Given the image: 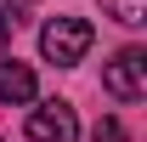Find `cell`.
I'll return each mask as SVG.
<instances>
[{"label":"cell","instance_id":"6da1fadb","mask_svg":"<svg viewBox=\"0 0 147 142\" xmlns=\"http://www.w3.org/2000/svg\"><path fill=\"white\" fill-rule=\"evenodd\" d=\"M91 23L85 17H51L45 29H40V51H45V63H57V68H74L79 57L91 51Z\"/></svg>","mask_w":147,"mask_h":142},{"label":"cell","instance_id":"7a4b0ae2","mask_svg":"<svg viewBox=\"0 0 147 142\" xmlns=\"http://www.w3.org/2000/svg\"><path fill=\"white\" fill-rule=\"evenodd\" d=\"M102 85H108L119 102H136V97L147 91V51L142 46H125V51L102 68Z\"/></svg>","mask_w":147,"mask_h":142},{"label":"cell","instance_id":"3957f363","mask_svg":"<svg viewBox=\"0 0 147 142\" xmlns=\"http://www.w3.org/2000/svg\"><path fill=\"white\" fill-rule=\"evenodd\" d=\"M28 142H79V119L68 102H40L28 114Z\"/></svg>","mask_w":147,"mask_h":142},{"label":"cell","instance_id":"277c9868","mask_svg":"<svg viewBox=\"0 0 147 142\" xmlns=\"http://www.w3.org/2000/svg\"><path fill=\"white\" fill-rule=\"evenodd\" d=\"M34 68L17 57H0V102H34Z\"/></svg>","mask_w":147,"mask_h":142},{"label":"cell","instance_id":"5b68a950","mask_svg":"<svg viewBox=\"0 0 147 142\" xmlns=\"http://www.w3.org/2000/svg\"><path fill=\"white\" fill-rule=\"evenodd\" d=\"M102 6H108L125 29H142V23H147V0H102Z\"/></svg>","mask_w":147,"mask_h":142},{"label":"cell","instance_id":"8992f818","mask_svg":"<svg viewBox=\"0 0 147 142\" xmlns=\"http://www.w3.org/2000/svg\"><path fill=\"white\" fill-rule=\"evenodd\" d=\"M96 142H125V125H119V119H102V125H96Z\"/></svg>","mask_w":147,"mask_h":142},{"label":"cell","instance_id":"52a82bcc","mask_svg":"<svg viewBox=\"0 0 147 142\" xmlns=\"http://www.w3.org/2000/svg\"><path fill=\"white\" fill-rule=\"evenodd\" d=\"M28 6H34V0H0V12H6L11 23H23V12H28Z\"/></svg>","mask_w":147,"mask_h":142},{"label":"cell","instance_id":"ba28073f","mask_svg":"<svg viewBox=\"0 0 147 142\" xmlns=\"http://www.w3.org/2000/svg\"><path fill=\"white\" fill-rule=\"evenodd\" d=\"M11 29H17V23H11V17H6V12H0V46L11 40Z\"/></svg>","mask_w":147,"mask_h":142}]
</instances>
